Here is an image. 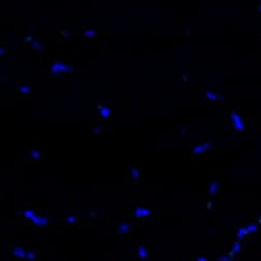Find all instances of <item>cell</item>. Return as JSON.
<instances>
[{"mask_svg":"<svg viewBox=\"0 0 261 261\" xmlns=\"http://www.w3.org/2000/svg\"><path fill=\"white\" fill-rule=\"evenodd\" d=\"M110 115H111V110H110L108 107H104L102 110H100V116H102V117L107 118V117H109Z\"/></svg>","mask_w":261,"mask_h":261,"instance_id":"obj_9","label":"cell"},{"mask_svg":"<svg viewBox=\"0 0 261 261\" xmlns=\"http://www.w3.org/2000/svg\"><path fill=\"white\" fill-rule=\"evenodd\" d=\"M248 234H249V232L246 231V229H244V228H240L237 232V239L240 240L242 237H244V235H248Z\"/></svg>","mask_w":261,"mask_h":261,"instance_id":"obj_10","label":"cell"},{"mask_svg":"<svg viewBox=\"0 0 261 261\" xmlns=\"http://www.w3.org/2000/svg\"><path fill=\"white\" fill-rule=\"evenodd\" d=\"M67 222H68V224H72V222H75V217L69 216V217H68V218H67Z\"/></svg>","mask_w":261,"mask_h":261,"instance_id":"obj_23","label":"cell"},{"mask_svg":"<svg viewBox=\"0 0 261 261\" xmlns=\"http://www.w3.org/2000/svg\"><path fill=\"white\" fill-rule=\"evenodd\" d=\"M258 8H259V12H261V3H259Z\"/></svg>","mask_w":261,"mask_h":261,"instance_id":"obj_25","label":"cell"},{"mask_svg":"<svg viewBox=\"0 0 261 261\" xmlns=\"http://www.w3.org/2000/svg\"><path fill=\"white\" fill-rule=\"evenodd\" d=\"M13 254L16 256V257H18V258H24V257H26L25 252H24V250L21 248V246H17V248L13 251Z\"/></svg>","mask_w":261,"mask_h":261,"instance_id":"obj_8","label":"cell"},{"mask_svg":"<svg viewBox=\"0 0 261 261\" xmlns=\"http://www.w3.org/2000/svg\"><path fill=\"white\" fill-rule=\"evenodd\" d=\"M217 261H232V258H230L229 256H220L218 259H217Z\"/></svg>","mask_w":261,"mask_h":261,"instance_id":"obj_18","label":"cell"},{"mask_svg":"<svg viewBox=\"0 0 261 261\" xmlns=\"http://www.w3.org/2000/svg\"><path fill=\"white\" fill-rule=\"evenodd\" d=\"M84 36L87 37V38H90V37H94V36H95V30H93V29H88V30H86L85 32H84Z\"/></svg>","mask_w":261,"mask_h":261,"instance_id":"obj_15","label":"cell"},{"mask_svg":"<svg viewBox=\"0 0 261 261\" xmlns=\"http://www.w3.org/2000/svg\"><path fill=\"white\" fill-rule=\"evenodd\" d=\"M239 249H240V240L237 239L232 245V252H234L235 254H237L239 252Z\"/></svg>","mask_w":261,"mask_h":261,"instance_id":"obj_11","label":"cell"},{"mask_svg":"<svg viewBox=\"0 0 261 261\" xmlns=\"http://www.w3.org/2000/svg\"><path fill=\"white\" fill-rule=\"evenodd\" d=\"M27 90H29V87H27V86H21L20 89H19V91L22 92V93H27V92H28Z\"/></svg>","mask_w":261,"mask_h":261,"instance_id":"obj_20","label":"cell"},{"mask_svg":"<svg viewBox=\"0 0 261 261\" xmlns=\"http://www.w3.org/2000/svg\"><path fill=\"white\" fill-rule=\"evenodd\" d=\"M30 156H31V157H34L32 159L38 160V158H39V151H30Z\"/></svg>","mask_w":261,"mask_h":261,"instance_id":"obj_19","label":"cell"},{"mask_svg":"<svg viewBox=\"0 0 261 261\" xmlns=\"http://www.w3.org/2000/svg\"><path fill=\"white\" fill-rule=\"evenodd\" d=\"M151 214V211L149 209L144 208V207H137L134 211V216L137 218H141V217H147Z\"/></svg>","mask_w":261,"mask_h":261,"instance_id":"obj_2","label":"cell"},{"mask_svg":"<svg viewBox=\"0 0 261 261\" xmlns=\"http://www.w3.org/2000/svg\"><path fill=\"white\" fill-rule=\"evenodd\" d=\"M260 42H261V37H260Z\"/></svg>","mask_w":261,"mask_h":261,"instance_id":"obj_27","label":"cell"},{"mask_svg":"<svg viewBox=\"0 0 261 261\" xmlns=\"http://www.w3.org/2000/svg\"><path fill=\"white\" fill-rule=\"evenodd\" d=\"M26 258H27V259H29V260H32V259L35 258V255H34V253H32V252H30V251H29V252H27V255H26Z\"/></svg>","mask_w":261,"mask_h":261,"instance_id":"obj_21","label":"cell"},{"mask_svg":"<svg viewBox=\"0 0 261 261\" xmlns=\"http://www.w3.org/2000/svg\"><path fill=\"white\" fill-rule=\"evenodd\" d=\"M217 189H218V183H217V181H213V182H211V184H210V186H209V189H208L209 194L214 195V194L216 193Z\"/></svg>","mask_w":261,"mask_h":261,"instance_id":"obj_6","label":"cell"},{"mask_svg":"<svg viewBox=\"0 0 261 261\" xmlns=\"http://www.w3.org/2000/svg\"><path fill=\"white\" fill-rule=\"evenodd\" d=\"M259 222H261V217H260V218H259Z\"/></svg>","mask_w":261,"mask_h":261,"instance_id":"obj_26","label":"cell"},{"mask_svg":"<svg viewBox=\"0 0 261 261\" xmlns=\"http://www.w3.org/2000/svg\"><path fill=\"white\" fill-rule=\"evenodd\" d=\"M130 173H132V177H133L134 179H138L139 177V171L137 168H133L132 171H130Z\"/></svg>","mask_w":261,"mask_h":261,"instance_id":"obj_17","label":"cell"},{"mask_svg":"<svg viewBox=\"0 0 261 261\" xmlns=\"http://www.w3.org/2000/svg\"><path fill=\"white\" fill-rule=\"evenodd\" d=\"M137 255H138L139 260H144L147 257V250L144 245L140 244L138 245V249H137Z\"/></svg>","mask_w":261,"mask_h":261,"instance_id":"obj_4","label":"cell"},{"mask_svg":"<svg viewBox=\"0 0 261 261\" xmlns=\"http://www.w3.org/2000/svg\"><path fill=\"white\" fill-rule=\"evenodd\" d=\"M231 119H232V123L234 128L237 132H242L244 130V125L242 123V120L239 117V115L236 112H232L231 113Z\"/></svg>","mask_w":261,"mask_h":261,"instance_id":"obj_1","label":"cell"},{"mask_svg":"<svg viewBox=\"0 0 261 261\" xmlns=\"http://www.w3.org/2000/svg\"><path fill=\"white\" fill-rule=\"evenodd\" d=\"M206 98L208 99V100H215V99H216V94L213 93V92H211V91H208L206 93Z\"/></svg>","mask_w":261,"mask_h":261,"instance_id":"obj_14","label":"cell"},{"mask_svg":"<svg viewBox=\"0 0 261 261\" xmlns=\"http://www.w3.org/2000/svg\"><path fill=\"white\" fill-rule=\"evenodd\" d=\"M65 65H61L60 63L55 62V64H52L51 66V71L53 73H60L61 71L65 70Z\"/></svg>","mask_w":261,"mask_h":261,"instance_id":"obj_5","label":"cell"},{"mask_svg":"<svg viewBox=\"0 0 261 261\" xmlns=\"http://www.w3.org/2000/svg\"><path fill=\"white\" fill-rule=\"evenodd\" d=\"M31 222L36 226H39V227H43L45 224H47L48 222V219L46 217H41V216H37V215H34V216L30 218Z\"/></svg>","mask_w":261,"mask_h":261,"instance_id":"obj_3","label":"cell"},{"mask_svg":"<svg viewBox=\"0 0 261 261\" xmlns=\"http://www.w3.org/2000/svg\"><path fill=\"white\" fill-rule=\"evenodd\" d=\"M204 146V148H205V151H208V149L211 148V143H209V142H205V143L203 144Z\"/></svg>","mask_w":261,"mask_h":261,"instance_id":"obj_22","label":"cell"},{"mask_svg":"<svg viewBox=\"0 0 261 261\" xmlns=\"http://www.w3.org/2000/svg\"><path fill=\"white\" fill-rule=\"evenodd\" d=\"M192 151H193V154L198 155V154H201V153H203V151H205V148H204L203 144H200V145L195 146V147L193 148Z\"/></svg>","mask_w":261,"mask_h":261,"instance_id":"obj_13","label":"cell"},{"mask_svg":"<svg viewBox=\"0 0 261 261\" xmlns=\"http://www.w3.org/2000/svg\"><path fill=\"white\" fill-rule=\"evenodd\" d=\"M196 261H207V258L206 257H198Z\"/></svg>","mask_w":261,"mask_h":261,"instance_id":"obj_24","label":"cell"},{"mask_svg":"<svg viewBox=\"0 0 261 261\" xmlns=\"http://www.w3.org/2000/svg\"><path fill=\"white\" fill-rule=\"evenodd\" d=\"M130 229V226L128 224H121L117 227V232L120 233V234H124V233H128Z\"/></svg>","mask_w":261,"mask_h":261,"instance_id":"obj_7","label":"cell"},{"mask_svg":"<svg viewBox=\"0 0 261 261\" xmlns=\"http://www.w3.org/2000/svg\"><path fill=\"white\" fill-rule=\"evenodd\" d=\"M246 229V231L249 232V234H251V233H254L257 231V229H258V227H257V224H250L248 226V227L245 228Z\"/></svg>","mask_w":261,"mask_h":261,"instance_id":"obj_12","label":"cell"},{"mask_svg":"<svg viewBox=\"0 0 261 261\" xmlns=\"http://www.w3.org/2000/svg\"><path fill=\"white\" fill-rule=\"evenodd\" d=\"M23 215L24 216L26 217V218H28V219H30L31 217L34 216V215H36V214L34 213V211H31V210H26V211H24V213H23Z\"/></svg>","mask_w":261,"mask_h":261,"instance_id":"obj_16","label":"cell"}]
</instances>
